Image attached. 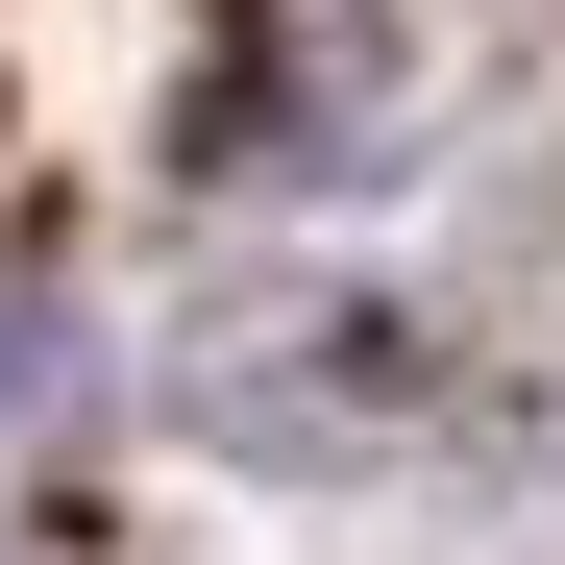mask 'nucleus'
<instances>
[{
	"label": "nucleus",
	"mask_w": 565,
	"mask_h": 565,
	"mask_svg": "<svg viewBox=\"0 0 565 565\" xmlns=\"http://www.w3.org/2000/svg\"><path fill=\"white\" fill-rule=\"evenodd\" d=\"M25 394H50V320H25V296H0V443H25Z\"/></svg>",
	"instance_id": "f257e3e1"
}]
</instances>
